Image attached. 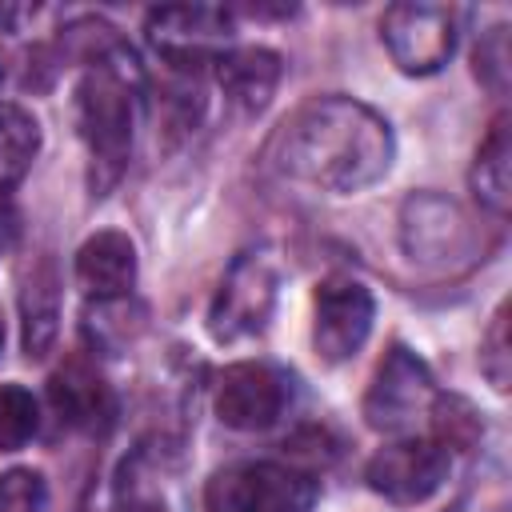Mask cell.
Here are the masks:
<instances>
[{"mask_svg":"<svg viewBox=\"0 0 512 512\" xmlns=\"http://www.w3.org/2000/svg\"><path fill=\"white\" fill-rule=\"evenodd\" d=\"M440 404V392L432 384L428 364L408 352L404 344H392V352L380 360L372 388L364 396V416L376 432H412L420 420H428Z\"/></svg>","mask_w":512,"mask_h":512,"instance_id":"8992f818","label":"cell"},{"mask_svg":"<svg viewBox=\"0 0 512 512\" xmlns=\"http://www.w3.org/2000/svg\"><path fill=\"white\" fill-rule=\"evenodd\" d=\"M20 312H24V352L44 356L56 340V320H60V280L52 260H40L20 292Z\"/></svg>","mask_w":512,"mask_h":512,"instance_id":"2e32d148","label":"cell"},{"mask_svg":"<svg viewBox=\"0 0 512 512\" xmlns=\"http://www.w3.org/2000/svg\"><path fill=\"white\" fill-rule=\"evenodd\" d=\"M372 320H376V300L372 292L352 280V276H332L320 284L316 292V352L332 364L356 356L372 332Z\"/></svg>","mask_w":512,"mask_h":512,"instance_id":"30bf717a","label":"cell"},{"mask_svg":"<svg viewBox=\"0 0 512 512\" xmlns=\"http://www.w3.org/2000/svg\"><path fill=\"white\" fill-rule=\"evenodd\" d=\"M48 396H52L56 416H60L68 428H96V424L112 412L108 384H104V380L96 376V368H88L84 360L64 364V368L52 376Z\"/></svg>","mask_w":512,"mask_h":512,"instance_id":"5bb4252c","label":"cell"},{"mask_svg":"<svg viewBox=\"0 0 512 512\" xmlns=\"http://www.w3.org/2000/svg\"><path fill=\"white\" fill-rule=\"evenodd\" d=\"M288 400H292V380L264 360L228 364L216 384V416L236 432L272 428L284 416Z\"/></svg>","mask_w":512,"mask_h":512,"instance_id":"9c48e42d","label":"cell"},{"mask_svg":"<svg viewBox=\"0 0 512 512\" xmlns=\"http://www.w3.org/2000/svg\"><path fill=\"white\" fill-rule=\"evenodd\" d=\"M404 252L420 264H452L472 252V232L460 208L444 196H412L400 212Z\"/></svg>","mask_w":512,"mask_h":512,"instance_id":"8fae6325","label":"cell"},{"mask_svg":"<svg viewBox=\"0 0 512 512\" xmlns=\"http://www.w3.org/2000/svg\"><path fill=\"white\" fill-rule=\"evenodd\" d=\"M472 192L492 216H508L512 204V144H508V116H496L488 136L476 148L472 164Z\"/></svg>","mask_w":512,"mask_h":512,"instance_id":"9a60e30c","label":"cell"},{"mask_svg":"<svg viewBox=\"0 0 512 512\" xmlns=\"http://www.w3.org/2000/svg\"><path fill=\"white\" fill-rule=\"evenodd\" d=\"M508 360H512V352H508V308L500 304L488 332H484V352H480V368L488 372L492 388H500V392L508 388Z\"/></svg>","mask_w":512,"mask_h":512,"instance_id":"ffe728a7","label":"cell"},{"mask_svg":"<svg viewBox=\"0 0 512 512\" xmlns=\"http://www.w3.org/2000/svg\"><path fill=\"white\" fill-rule=\"evenodd\" d=\"M452 512H480V508H472V504H456Z\"/></svg>","mask_w":512,"mask_h":512,"instance_id":"603a6c76","label":"cell"},{"mask_svg":"<svg viewBox=\"0 0 512 512\" xmlns=\"http://www.w3.org/2000/svg\"><path fill=\"white\" fill-rule=\"evenodd\" d=\"M36 400L20 384H0V452H16L36 436Z\"/></svg>","mask_w":512,"mask_h":512,"instance_id":"ac0fdd59","label":"cell"},{"mask_svg":"<svg viewBox=\"0 0 512 512\" xmlns=\"http://www.w3.org/2000/svg\"><path fill=\"white\" fill-rule=\"evenodd\" d=\"M40 152V124L20 104L0 100V192L16 188Z\"/></svg>","mask_w":512,"mask_h":512,"instance_id":"e0dca14e","label":"cell"},{"mask_svg":"<svg viewBox=\"0 0 512 512\" xmlns=\"http://www.w3.org/2000/svg\"><path fill=\"white\" fill-rule=\"evenodd\" d=\"M76 284L92 300H124L136 284V244L116 228L88 236L76 252Z\"/></svg>","mask_w":512,"mask_h":512,"instance_id":"7c38bea8","label":"cell"},{"mask_svg":"<svg viewBox=\"0 0 512 512\" xmlns=\"http://www.w3.org/2000/svg\"><path fill=\"white\" fill-rule=\"evenodd\" d=\"M48 484L32 468H12L0 476V512H48Z\"/></svg>","mask_w":512,"mask_h":512,"instance_id":"d6986e66","label":"cell"},{"mask_svg":"<svg viewBox=\"0 0 512 512\" xmlns=\"http://www.w3.org/2000/svg\"><path fill=\"white\" fill-rule=\"evenodd\" d=\"M392 128L352 96H320L296 108L276 132L272 160L280 176L320 192H360L392 164Z\"/></svg>","mask_w":512,"mask_h":512,"instance_id":"6da1fadb","label":"cell"},{"mask_svg":"<svg viewBox=\"0 0 512 512\" xmlns=\"http://www.w3.org/2000/svg\"><path fill=\"white\" fill-rule=\"evenodd\" d=\"M452 456L436 436H408L396 444H384L368 468L364 480L372 492H380L392 504H420L448 480Z\"/></svg>","mask_w":512,"mask_h":512,"instance_id":"ba28073f","label":"cell"},{"mask_svg":"<svg viewBox=\"0 0 512 512\" xmlns=\"http://www.w3.org/2000/svg\"><path fill=\"white\" fill-rule=\"evenodd\" d=\"M148 44L156 56H164L176 72H200L204 64H216L232 44V16L212 4H168L152 8L144 20Z\"/></svg>","mask_w":512,"mask_h":512,"instance_id":"5b68a950","label":"cell"},{"mask_svg":"<svg viewBox=\"0 0 512 512\" xmlns=\"http://www.w3.org/2000/svg\"><path fill=\"white\" fill-rule=\"evenodd\" d=\"M28 16V8L20 4H0V32H16V24Z\"/></svg>","mask_w":512,"mask_h":512,"instance_id":"7402d4cb","label":"cell"},{"mask_svg":"<svg viewBox=\"0 0 512 512\" xmlns=\"http://www.w3.org/2000/svg\"><path fill=\"white\" fill-rule=\"evenodd\" d=\"M136 88H140V64L124 40L108 56H100L76 84V124L88 144L96 196H104L128 168L132 128H136Z\"/></svg>","mask_w":512,"mask_h":512,"instance_id":"7a4b0ae2","label":"cell"},{"mask_svg":"<svg viewBox=\"0 0 512 512\" xmlns=\"http://www.w3.org/2000/svg\"><path fill=\"white\" fill-rule=\"evenodd\" d=\"M316 480L272 460H244L212 472L204 484V512H312Z\"/></svg>","mask_w":512,"mask_h":512,"instance_id":"3957f363","label":"cell"},{"mask_svg":"<svg viewBox=\"0 0 512 512\" xmlns=\"http://www.w3.org/2000/svg\"><path fill=\"white\" fill-rule=\"evenodd\" d=\"M380 36L400 72L428 76V72H440L456 48V12L444 4L404 0L384 12Z\"/></svg>","mask_w":512,"mask_h":512,"instance_id":"52a82bcc","label":"cell"},{"mask_svg":"<svg viewBox=\"0 0 512 512\" xmlns=\"http://www.w3.org/2000/svg\"><path fill=\"white\" fill-rule=\"evenodd\" d=\"M476 76L492 88L504 92L508 88V28L496 24L480 44H476Z\"/></svg>","mask_w":512,"mask_h":512,"instance_id":"44dd1931","label":"cell"},{"mask_svg":"<svg viewBox=\"0 0 512 512\" xmlns=\"http://www.w3.org/2000/svg\"><path fill=\"white\" fill-rule=\"evenodd\" d=\"M216 80L228 104L244 112H260L280 84V56L268 48H228L216 60Z\"/></svg>","mask_w":512,"mask_h":512,"instance_id":"4fadbf2b","label":"cell"},{"mask_svg":"<svg viewBox=\"0 0 512 512\" xmlns=\"http://www.w3.org/2000/svg\"><path fill=\"white\" fill-rule=\"evenodd\" d=\"M276 296H280V268L272 264V256H264V252L236 256L216 288L212 308H208V332L220 344L264 332L272 320Z\"/></svg>","mask_w":512,"mask_h":512,"instance_id":"277c9868","label":"cell"},{"mask_svg":"<svg viewBox=\"0 0 512 512\" xmlns=\"http://www.w3.org/2000/svg\"><path fill=\"white\" fill-rule=\"evenodd\" d=\"M0 348H4V320H0Z\"/></svg>","mask_w":512,"mask_h":512,"instance_id":"cb8c5ba5","label":"cell"}]
</instances>
